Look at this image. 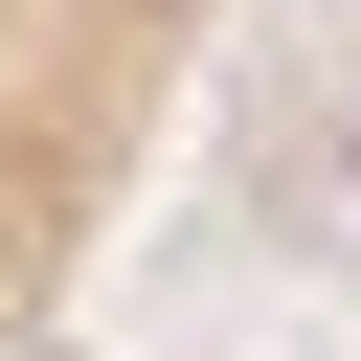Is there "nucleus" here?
Instances as JSON below:
<instances>
[{
    "label": "nucleus",
    "mask_w": 361,
    "mask_h": 361,
    "mask_svg": "<svg viewBox=\"0 0 361 361\" xmlns=\"http://www.w3.org/2000/svg\"><path fill=\"white\" fill-rule=\"evenodd\" d=\"M226 0H0V361L90 293V248L135 226L180 90H203Z\"/></svg>",
    "instance_id": "nucleus-1"
}]
</instances>
